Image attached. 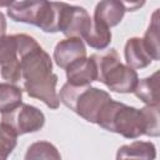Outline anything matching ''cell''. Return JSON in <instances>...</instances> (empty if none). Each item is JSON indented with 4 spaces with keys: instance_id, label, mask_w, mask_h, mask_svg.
<instances>
[{
    "instance_id": "obj_14",
    "label": "cell",
    "mask_w": 160,
    "mask_h": 160,
    "mask_svg": "<svg viewBox=\"0 0 160 160\" xmlns=\"http://www.w3.org/2000/svg\"><path fill=\"white\" fill-rule=\"evenodd\" d=\"M155 159L156 149L150 141H134L119 148L116 159Z\"/></svg>"
},
{
    "instance_id": "obj_5",
    "label": "cell",
    "mask_w": 160,
    "mask_h": 160,
    "mask_svg": "<svg viewBox=\"0 0 160 160\" xmlns=\"http://www.w3.org/2000/svg\"><path fill=\"white\" fill-rule=\"evenodd\" d=\"M1 122L9 125L19 136L40 130L45 124V115L36 106L21 102L10 111L2 112Z\"/></svg>"
},
{
    "instance_id": "obj_15",
    "label": "cell",
    "mask_w": 160,
    "mask_h": 160,
    "mask_svg": "<svg viewBox=\"0 0 160 160\" xmlns=\"http://www.w3.org/2000/svg\"><path fill=\"white\" fill-rule=\"evenodd\" d=\"M109 29L110 28L105 26L104 24L92 20L90 29L85 32L82 39L86 41V44L90 48L96 50H104L109 46L111 41V31Z\"/></svg>"
},
{
    "instance_id": "obj_7",
    "label": "cell",
    "mask_w": 160,
    "mask_h": 160,
    "mask_svg": "<svg viewBox=\"0 0 160 160\" xmlns=\"http://www.w3.org/2000/svg\"><path fill=\"white\" fill-rule=\"evenodd\" d=\"M51 1L49 0H21L8 8V15L16 22H25L41 28L46 20Z\"/></svg>"
},
{
    "instance_id": "obj_11",
    "label": "cell",
    "mask_w": 160,
    "mask_h": 160,
    "mask_svg": "<svg viewBox=\"0 0 160 160\" xmlns=\"http://www.w3.org/2000/svg\"><path fill=\"white\" fill-rule=\"evenodd\" d=\"M125 14V9L119 0H101L95 6L94 21L104 24L108 28L120 24Z\"/></svg>"
},
{
    "instance_id": "obj_16",
    "label": "cell",
    "mask_w": 160,
    "mask_h": 160,
    "mask_svg": "<svg viewBox=\"0 0 160 160\" xmlns=\"http://www.w3.org/2000/svg\"><path fill=\"white\" fill-rule=\"evenodd\" d=\"M159 11L155 10L152 16H151V21L150 25L144 35L142 42L144 46L148 51V54L150 55V58L152 60H159L160 59V46H159V19H158Z\"/></svg>"
},
{
    "instance_id": "obj_1",
    "label": "cell",
    "mask_w": 160,
    "mask_h": 160,
    "mask_svg": "<svg viewBox=\"0 0 160 160\" xmlns=\"http://www.w3.org/2000/svg\"><path fill=\"white\" fill-rule=\"evenodd\" d=\"M19 35L21 78L24 89L29 96L41 100L50 109H58L60 105L56 92L58 75L52 74V61L50 55L38 44V41L26 34Z\"/></svg>"
},
{
    "instance_id": "obj_17",
    "label": "cell",
    "mask_w": 160,
    "mask_h": 160,
    "mask_svg": "<svg viewBox=\"0 0 160 160\" xmlns=\"http://www.w3.org/2000/svg\"><path fill=\"white\" fill-rule=\"evenodd\" d=\"M22 102V90L14 84H0V112L10 111Z\"/></svg>"
},
{
    "instance_id": "obj_10",
    "label": "cell",
    "mask_w": 160,
    "mask_h": 160,
    "mask_svg": "<svg viewBox=\"0 0 160 160\" xmlns=\"http://www.w3.org/2000/svg\"><path fill=\"white\" fill-rule=\"evenodd\" d=\"M68 82L74 85H89L98 80V69L94 55L81 58L71 62L66 69Z\"/></svg>"
},
{
    "instance_id": "obj_6",
    "label": "cell",
    "mask_w": 160,
    "mask_h": 160,
    "mask_svg": "<svg viewBox=\"0 0 160 160\" xmlns=\"http://www.w3.org/2000/svg\"><path fill=\"white\" fill-rule=\"evenodd\" d=\"M21 79L19 35L0 39V84H16Z\"/></svg>"
},
{
    "instance_id": "obj_18",
    "label": "cell",
    "mask_w": 160,
    "mask_h": 160,
    "mask_svg": "<svg viewBox=\"0 0 160 160\" xmlns=\"http://www.w3.org/2000/svg\"><path fill=\"white\" fill-rule=\"evenodd\" d=\"M25 159L26 160H35V159L60 160L61 155L52 144H50L48 141H38L29 146V149L25 154Z\"/></svg>"
},
{
    "instance_id": "obj_19",
    "label": "cell",
    "mask_w": 160,
    "mask_h": 160,
    "mask_svg": "<svg viewBox=\"0 0 160 160\" xmlns=\"http://www.w3.org/2000/svg\"><path fill=\"white\" fill-rule=\"evenodd\" d=\"M18 134L6 124L0 122V160H5L15 149Z\"/></svg>"
},
{
    "instance_id": "obj_8",
    "label": "cell",
    "mask_w": 160,
    "mask_h": 160,
    "mask_svg": "<svg viewBox=\"0 0 160 160\" xmlns=\"http://www.w3.org/2000/svg\"><path fill=\"white\" fill-rule=\"evenodd\" d=\"M92 19L88 11L81 6H74L66 4L60 31L66 38H79L82 39L85 32L90 29Z\"/></svg>"
},
{
    "instance_id": "obj_2",
    "label": "cell",
    "mask_w": 160,
    "mask_h": 160,
    "mask_svg": "<svg viewBox=\"0 0 160 160\" xmlns=\"http://www.w3.org/2000/svg\"><path fill=\"white\" fill-rule=\"evenodd\" d=\"M96 124L126 139H136L141 135L159 136V105L136 109L110 99L101 109Z\"/></svg>"
},
{
    "instance_id": "obj_12",
    "label": "cell",
    "mask_w": 160,
    "mask_h": 160,
    "mask_svg": "<svg viewBox=\"0 0 160 160\" xmlns=\"http://www.w3.org/2000/svg\"><path fill=\"white\" fill-rule=\"evenodd\" d=\"M124 55L126 60V65L132 69H144L149 66L152 61L150 55L148 54L142 39L140 38H130L124 49Z\"/></svg>"
},
{
    "instance_id": "obj_21",
    "label": "cell",
    "mask_w": 160,
    "mask_h": 160,
    "mask_svg": "<svg viewBox=\"0 0 160 160\" xmlns=\"http://www.w3.org/2000/svg\"><path fill=\"white\" fill-rule=\"evenodd\" d=\"M5 32H6V20L4 14L0 11V39L5 36Z\"/></svg>"
},
{
    "instance_id": "obj_4",
    "label": "cell",
    "mask_w": 160,
    "mask_h": 160,
    "mask_svg": "<svg viewBox=\"0 0 160 160\" xmlns=\"http://www.w3.org/2000/svg\"><path fill=\"white\" fill-rule=\"evenodd\" d=\"M98 69V80L105 84L111 91L128 94L132 92L139 76L135 69L120 62L119 54L115 49L108 50L105 54H94Z\"/></svg>"
},
{
    "instance_id": "obj_3",
    "label": "cell",
    "mask_w": 160,
    "mask_h": 160,
    "mask_svg": "<svg viewBox=\"0 0 160 160\" xmlns=\"http://www.w3.org/2000/svg\"><path fill=\"white\" fill-rule=\"evenodd\" d=\"M111 99L110 94L95 86L66 82L59 92V100L70 110L89 122L96 124L104 105Z\"/></svg>"
},
{
    "instance_id": "obj_13",
    "label": "cell",
    "mask_w": 160,
    "mask_h": 160,
    "mask_svg": "<svg viewBox=\"0 0 160 160\" xmlns=\"http://www.w3.org/2000/svg\"><path fill=\"white\" fill-rule=\"evenodd\" d=\"M132 92L146 105H159V71L139 80Z\"/></svg>"
},
{
    "instance_id": "obj_20",
    "label": "cell",
    "mask_w": 160,
    "mask_h": 160,
    "mask_svg": "<svg viewBox=\"0 0 160 160\" xmlns=\"http://www.w3.org/2000/svg\"><path fill=\"white\" fill-rule=\"evenodd\" d=\"M119 1L122 4L125 11H135L142 8L146 2V0H119Z\"/></svg>"
},
{
    "instance_id": "obj_22",
    "label": "cell",
    "mask_w": 160,
    "mask_h": 160,
    "mask_svg": "<svg viewBox=\"0 0 160 160\" xmlns=\"http://www.w3.org/2000/svg\"><path fill=\"white\" fill-rule=\"evenodd\" d=\"M14 2L15 0H0V8H9Z\"/></svg>"
},
{
    "instance_id": "obj_9",
    "label": "cell",
    "mask_w": 160,
    "mask_h": 160,
    "mask_svg": "<svg viewBox=\"0 0 160 160\" xmlns=\"http://www.w3.org/2000/svg\"><path fill=\"white\" fill-rule=\"evenodd\" d=\"M86 56V49L81 39L68 38L56 44L54 49V60L61 69H66L71 62Z\"/></svg>"
}]
</instances>
